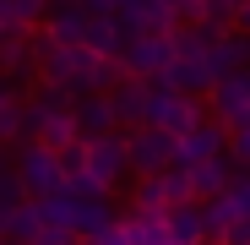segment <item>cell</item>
Returning <instances> with one entry per match:
<instances>
[{
	"label": "cell",
	"instance_id": "obj_1",
	"mask_svg": "<svg viewBox=\"0 0 250 245\" xmlns=\"http://www.w3.org/2000/svg\"><path fill=\"white\" fill-rule=\"evenodd\" d=\"M33 55H38V82H49V88L82 98V93H109L125 82V66L109 60V55H93L87 44H60L49 38L44 27L33 33Z\"/></svg>",
	"mask_w": 250,
	"mask_h": 245
},
{
	"label": "cell",
	"instance_id": "obj_2",
	"mask_svg": "<svg viewBox=\"0 0 250 245\" xmlns=\"http://www.w3.org/2000/svg\"><path fill=\"white\" fill-rule=\"evenodd\" d=\"M212 44H218V27H207V22H180L174 27V66H169V88H180V93H196V98H207L223 82V71H218V60H212Z\"/></svg>",
	"mask_w": 250,
	"mask_h": 245
},
{
	"label": "cell",
	"instance_id": "obj_3",
	"mask_svg": "<svg viewBox=\"0 0 250 245\" xmlns=\"http://www.w3.org/2000/svg\"><path fill=\"white\" fill-rule=\"evenodd\" d=\"M82 175H87V191H82V196H109L125 175H131V147H125V131L82 136ZM82 175H71L65 185H76Z\"/></svg>",
	"mask_w": 250,
	"mask_h": 245
},
{
	"label": "cell",
	"instance_id": "obj_4",
	"mask_svg": "<svg viewBox=\"0 0 250 245\" xmlns=\"http://www.w3.org/2000/svg\"><path fill=\"white\" fill-rule=\"evenodd\" d=\"M27 109H33V142H49V147H71V142H82V126H76V98L71 93H60V88H38L33 98H27Z\"/></svg>",
	"mask_w": 250,
	"mask_h": 245
},
{
	"label": "cell",
	"instance_id": "obj_5",
	"mask_svg": "<svg viewBox=\"0 0 250 245\" xmlns=\"http://www.w3.org/2000/svg\"><path fill=\"white\" fill-rule=\"evenodd\" d=\"M207 120V104L196 98V93H180V88H169V82H152V104H147V126H163V131H174V136H185L190 126H201Z\"/></svg>",
	"mask_w": 250,
	"mask_h": 245
},
{
	"label": "cell",
	"instance_id": "obj_6",
	"mask_svg": "<svg viewBox=\"0 0 250 245\" xmlns=\"http://www.w3.org/2000/svg\"><path fill=\"white\" fill-rule=\"evenodd\" d=\"M17 180H22V191H27V196L65 191L60 147H49V142H22V147H17Z\"/></svg>",
	"mask_w": 250,
	"mask_h": 245
},
{
	"label": "cell",
	"instance_id": "obj_7",
	"mask_svg": "<svg viewBox=\"0 0 250 245\" xmlns=\"http://www.w3.org/2000/svg\"><path fill=\"white\" fill-rule=\"evenodd\" d=\"M125 76H142V82H163L174 66V33H136L125 38V55H120Z\"/></svg>",
	"mask_w": 250,
	"mask_h": 245
},
{
	"label": "cell",
	"instance_id": "obj_8",
	"mask_svg": "<svg viewBox=\"0 0 250 245\" xmlns=\"http://www.w3.org/2000/svg\"><path fill=\"white\" fill-rule=\"evenodd\" d=\"M125 147H131V175H163V169H174L180 136L163 126H136V131H125Z\"/></svg>",
	"mask_w": 250,
	"mask_h": 245
},
{
	"label": "cell",
	"instance_id": "obj_9",
	"mask_svg": "<svg viewBox=\"0 0 250 245\" xmlns=\"http://www.w3.org/2000/svg\"><path fill=\"white\" fill-rule=\"evenodd\" d=\"M207 109H212L218 126L245 131V126H250V71H229L218 88L207 93Z\"/></svg>",
	"mask_w": 250,
	"mask_h": 245
},
{
	"label": "cell",
	"instance_id": "obj_10",
	"mask_svg": "<svg viewBox=\"0 0 250 245\" xmlns=\"http://www.w3.org/2000/svg\"><path fill=\"white\" fill-rule=\"evenodd\" d=\"M0 76H11L17 88L38 76V55H33V27H11L0 38Z\"/></svg>",
	"mask_w": 250,
	"mask_h": 245
},
{
	"label": "cell",
	"instance_id": "obj_11",
	"mask_svg": "<svg viewBox=\"0 0 250 245\" xmlns=\"http://www.w3.org/2000/svg\"><path fill=\"white\" fill-rule=\"evenodd\" d=\"M218 153H229V126H218L212 114L201 120V126H190L185 136H180V147H174V163H201V158H218Z\"/></svg>",
	"mask_w": 250,
	"mask_h": 245
},
{
	"label": "cell",
	"instance_id": "obj_12",
	"mask_svg": "<svg viewBox=\"0 0 250 245\" xmlns=\"http://www.w3.org/2000/svg\"><path fill=\"white\" fill-rule=\"evenodd\" d=\"M87 0H49V11H44V33L60 38V44H87Z\"/></svg>",
	"mask_w": 250,
	"mask_h": 245
},
{
	"label": "cell",
	"instance_id": "obj_13",
	"mask_svg": "<svg viewBox=\"0 0 250 245\" xmlns=\"http://www.w3.org/2000/svg\"><path fill=\"white\" fill-rule=\"evenodd\" d=\"M33 201H38V218H44L49 240H76V213H82L76 191H49V196H33Z\"/></svg>",
	"mask_w": 250,
	"mask_h": 245
},
{
	"label": "cell",
	"instance_id": "obj_14",
	"mask_svg": "<svg viewBox=\"0 0 250 245\" xmlns=\"http://www.w3.org/2000/svg\"><path fill=\"white\" fill-rule=\"evenodd\" d=\"M76 126H82V136L125 131V126H120V109H114V98H109V93H82V98H76Z\"/></svg>",
	"mask_w": 250,
	"mask_h": 245
},
{
	"label": "cell",
	"instance_id": "obj_15",
	"mask_svg": "<svg viewBox=\"0 0 250 245\" xmlns=\"http://www.w3.org/2000/svg\"><path fill=\"white\" fill-rule=\"evenodd\" d=\"M109 98H114V109H120V126H125V131H136V126H147V104H152V82H142V76H125L120 88H109Z\"/></svg>",
	"mask_w": 250,
	"mask_h": 245
},
{
	"label": "cell",
	"instance_id": "obj_16",
	"mask_svg": "<svg viewBox=\"0 0 250 245\" xmlns=\"http://www.w3.org/2000/svg\"><path fill=\"white\" fill-rule=\"evenodd\" d=\"M120 234H125V245H169V213L131 207V213L120 218Z\"/></svg>",
	"mask_w": 250,
	"mask_h": 245
},
{
	"label": "cell",
	"instance_id": "obj_17",
	"mask_svg": "<svg viewBox=\"0 0 250 245\" xmlns=\"http://www.w3.org/2000/svg\"><path fill=\"white\" fill-rule=\"evenodd\" d=\"M131 207H142V213H169V207H174V185H169V169H163V175H136Z\"/></svg>",
	"mask_w": 250,
	"mask_h": 245
},
{
	"label": "cell",
	"instance_id": "obj_18",
	"mask_svg": "<svg viewBox=\"0 0 250 245\" xmlns=\"http://www.w3.org/2000/svg\"><path fill=\"white\" fill-rule=\"evenodd\" d=\"M169 234L185 245H207V207L201 201H174L169 207Z\"/></svg>",
	"mask_w": 250,
	"mask_h": 245
},
{
	"label": "cell",
	"instance_id": "obj_19",
	"mask_svg": "<svg viewBox=\"0 0 250 245\" xmlns=\"http://www.w3.org/2000/svg\"><path fill=\"white\" fill-rule=\"evenodd\" d=\"M114 207H109V196H82V213H76V240H104L114 229Z\"/></svg>",
	"mask_w": 250,
	"mask_h": 245
},
{
	"label": "cell",
	"instance_id": "obj_20",
	"mask_svg": "<svg viewBox=\"0 0 250 245\" xmlns=\"http://www.w3.org/2000/svg\"><path fill=\"white\" fill-rule=\"evenodd\" d=\"M125 38H131V33L120 27V17H98V11H93V22H87V49H93V55L120 60V55H125Z\"/></svg>",
	"mask_w": 250,
	"mask_h": 245
},
{
	"label": "cell",
	"instance_id": "obj_21",
	"mask_svg": "<svg viewBox=\"0 0 250 245\" xmlns=\"http://www.w3.org/2000/svg\"><path fill=\"white\" fill-rule=\"evenodd\" d=\"M49 11V0H0V27H38Z\"/></svg>",
	"mask_w": 250,
	"mask_h": 245
},
{
	"label": "cell",
	"instance_id": "obj_22",
	"mask_svg": "<svg viewBox=\"0 0 250 245\" xmlns=\"http://www.w3.org/2000/svg\"><path fill=\"white\" fill-rule=\"evenodd\" d=\"M17 201H27V191L17 180V158H0V207H17Z\"/></svg>",
	"mask_w": 250,
	"mask_h": 245
},
{
	"label": "cell",
	"instance_id": "obj_23",
	"mask_svg": "<svg viewBox=\"0 0 250 245\" xmlns=\"http://www.w3.org/2000/svg\"><path fill=\"white\" fill-rule=\"evenodd\" d=\"M234 17H239L234 0H207V27H234Z\"/></svg>",
	"mask_w": 250,
	"mask_h": 245
},
{
	"label": "cell",
	"instance_id": "obj_24",
	"mask_svg": "<svg viewBox=\"0 0 250 245\" xmlns=\"http://www.w3.org/2000/svg\"><path fill=\"white\" fill-rule=\"evenodd\" d=\"M229 201L239 207V218H250V169H239V175H234V185H229Z\"/></svg>",
	"mask_w": 250,
	"mask_h": 245
},
{
	"label": "cell",
	"instance_id": "obj_25",
	"mask_svg": "<svg viewBox=\"0 0 250 245\" xmlns=\"http://www.w3.org/2000/svg\"><path fill=\"white\" fill-rule=\"evenodd\" d=\"M229 153H234L239 169H250V126H245V131H229Z\"/></svg>",
	"mask_w": 250,
	"mask_h": 245
},
{
	"label": "cell",
	"instance_id": "obj_26",
	"mask_svg": "<svg viewBox=\"0 0 250 245\" xmlns=\"http://www.w3.org/2000/svg\"><path fill=\"white\" fill-rule=\"evenodd\" d=\"M87 11H98V17H114V11H120V0H87Z\"/></svg>",
	"mask_w": 250,
	"mask_h": 245
},
{
	"label": "cell",
	"instance_id": "obj_27",
	"mask_svg": "<svg viewBox=\"0 0 250 245\" xmlns=\"http://www.w3.org/2000/svg\"><path fill=\"white\" fill-rule=\"evenodd\" d=\"M234 27H239V33H250V0H245V6H239V17H234Z\"/></svg>",
	"mask_w": 250,
	"mask_h": 245
},
{
	"label": "cell",
	"instance_id": "obj_28",
	"mask_svg": "<svg viewBox=\"0 0 250 245\" xmlns=\"http://www.w3.org/2000/svg\"><path fill=\"white\" fill-rule=\"evenodd\" d=\"M44 245H76V240H44Z\"/></svg>",
	"mask_w": 250,
	"mask_h": 245
},
{
	"label": "cell",
	"instance_id": "obj_29",
	"mask_svg": "<svg viewBox=\"0 0 250 245\" xmlns=\"http://www.w3.org/2000/svg\"><path fill=\"white\" fill-rule=\"evenodd\" d=\"M82 245H87V240H82Z\"/></svg>",
	"mask_w": 250,
	"mask_h": 245
}]
</instances>
